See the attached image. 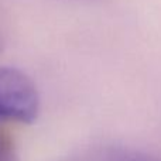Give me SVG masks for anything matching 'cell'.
<instances>
[{
	"mask_svg": "<svg viewBox=\"0 0 161 161\" xmlns=\"http://www.w3.org/2000/svg\"><path fill=\"white\" fill-rule=\"evenodd\" d=\"M38 109L40 95L30 76L0 65V122L31 123Z\"/></svg>",
	"mask_w": 161,
	"mask_h": 161,
	"instance_id": "6da1fadb",
	"label": "cell"
},
{
	"mask_svg": "<svg viewBox=\"0 0 161 161\" xmlns=\"http://www.w3.org/2000/svg\"><path fill=\"white\" fill-rule=\"evenodd\" d=\"M71 161H157L146 154L137 153V151L126 150V148H103V150L95 151L92 154L83 157H78Z\"/></svg>",
	"mask_w": 161,
	"mask_h": 161,
	"instance_id": "7a4b0ae2",
	"label": "cell"
},
{
	"mask_svg": "<svg viewBox=\"0 0 161 161\" xmlns=\"http://www.w3.org/2000/svg\"><path fill=\"white\" fill-rule=\"evenodd\" d=\"M0 161H17L14 139L2 126H0Z\"/></svg>",
	"mask_w": 161,
	"mask_h": 161,
	"instance_id": "3957f363",
	"label": "cell"
},
{
	"mask_svg": "<svg viewBox=\"0 0 161 161\" xmlns=\"http://www.w3.org/2000/svg\"><path fill=\"white\" fill-rule=\"evenodd\" d=\"M8 41V17L3 6L0 4V54L4 51Z\"/></svg>",
	"mask_w": 161,
	"mask_h": 161,
	"instance_id": "277c9868",
	"label": "cell"
},
{
	"mask_svg": "<svg viewBox=\"0 0 161 161\" xmlns=\"http://www.w3.org/2000/svg\"><path fill=\"white\" fill-rule=\"evenodd\" d=\"M79 2H80V0H79ZM82 2H83V0H82ZM88 2H92V0H88Z\"/></svg>",
	"mask_w": 161,
	"mask_h": 161,
	"instance_id": "5b68a950",
	"label": "cell"
}]
</instances>
